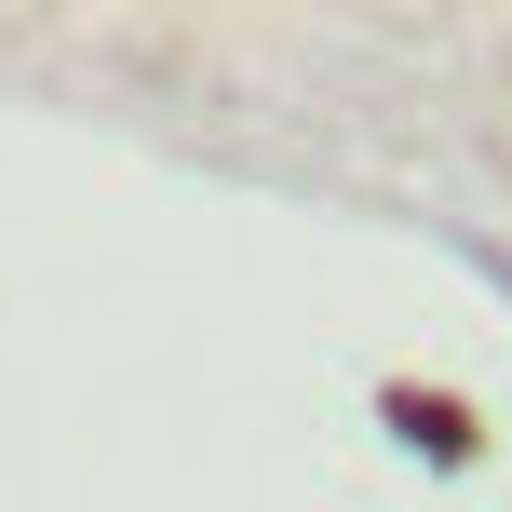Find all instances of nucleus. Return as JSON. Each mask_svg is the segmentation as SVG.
<instances>
[{
	"instance_id": "obj_1",
	"label": "nucleus",
	"mask_w": 512,
	"mask_h": 512,
	"mask_svg": "<svg viewBox=\"0 0 512 512\" xmlns=\"http://www.w3.org/2000/svg\"><path fill=\"white\" fill-rule=\"evenodd\" d=\"M378 432L405 445L418 472H472V459H486V432H472L459 405H432V391H418V378H391V391H378Z\"/></svg>"
}]
</instances>
